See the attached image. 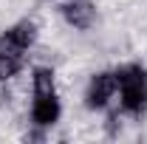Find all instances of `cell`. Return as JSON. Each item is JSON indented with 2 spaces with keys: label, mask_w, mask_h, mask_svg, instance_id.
<instances>
[{
  "label": "cell",
  "mask_w": 147,
  "mask_h": 144,
  "mask_svg": "<svg viewBox=\"0 0 147 144\" xmlns=\"http://www.w3.org/2000/svg\"><path fill=\"white\" fill-rule=\"evenodd\" d=\"M28 96H31V102H28V110H26V119H28L26 124L54 130L62 122V113H65L59 88L57 90H28Z\"/></svg>",
  "instance_id": "cell-4"
},
{
  "label": "cell",
  "mask_w": 147,
  "mask_h": 144,
  "mask_svg": "<svg viewBox=\"0 0 147 144\" xmlns=\"http://www.w3.org/2000/svg\"><path fill=\"white\" fill-rule=\"evenodd\" d=\"M57 14L71 31L88 34L99 26V3L96 0H59Z\"/></svg>",
  "instance_id": "cell-5"
},
{
  "label": "cell",
  "mask_w": 147,
  "mask_h": 144,
  "mask_svg": "<svg viewBox=\"0 0 147 144\" xmlns=\"http://www.w3.org/2000/svg\"><path fill=\"white\" fill-rule=\"evenodd\" d=\"M116 102V73L113 68L93 71L82 85V108L88 113H105Z\"/></svg>",
  "instance_id": "cell-2"
},
{
  "label": "cell",
  "mask_w": 147,
  "mask_h": 144,
  "mask_svg": "<svg viewBox=\"0 0 147 144\" xmlns=\"http://www.w3.org/2000/svg\"><path fill=\"white\" fill-rule=\"evenodd\" d=\"M28 57H20V54H9V51H0V85H9L14 82L20 73L28 68Z\"/></svg>",
  "instance_id": "cell-6"
},
{
  "label": "cell",
  "mask_w": 147,
  "mask_h": 144,
  "mask_svg": "<svg viewBox=\"0 0 147 144\" xmlns=\"http://www.w3.org/2000/svg\"><path fill=\"white\" fill-rule=\"evenodd\" d=\"M125 124H127V116L119 108H108L105 110V122H102V133L108 139H119L125 136Z\"/></svg>",
  "instance_id": "cell-7"
},
{
  "label": "cell",
  "mask_w": 147,
  "mask_h": 144,
  "mask_svg": "<svg viewBox=\"0 0 147 144\" xmlns=\"http://www.w3.org/2000/svg\"><path fill=\"white\" fill-rule=\"evenodd\" d=\"M116 108L127 116V122H144L147 119V62L127 59L116 68Z\"/></svg>",
  "instance_id": "cell-1"
},
{
  "label": "cell",
  "mask_w": 147,
  "mask_h": 144,
  "mask_svg": "<svg viewBox=\"0 0 147 144\" xmlns=\"http://www.w3.org/2000/svg\"><path fill=\"white\" fill-rule=\"evenodd\" d=\"M37 45H40V23L34 17H20L0 31V51L20 54V57L31 59Z\"/></svg>",
  "instance_id": "cell-3"
}]
</instances>
